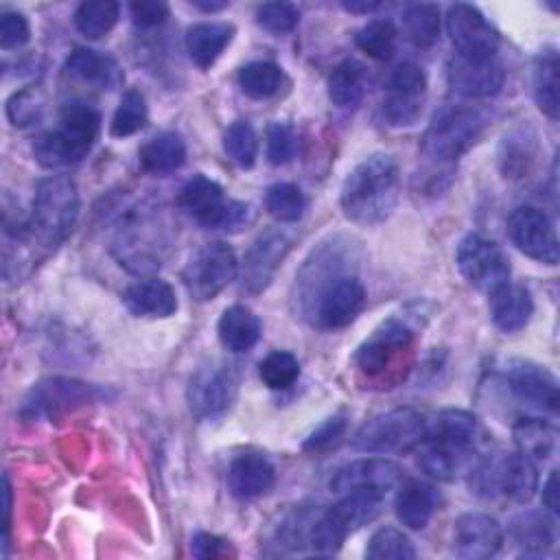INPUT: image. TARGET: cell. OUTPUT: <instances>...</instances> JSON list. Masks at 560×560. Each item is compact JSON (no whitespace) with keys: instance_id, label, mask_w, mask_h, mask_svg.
I'll use <instances>...</instances> for the list:
<instances>
[{"instance_id":"cell-54","label":"cell","mask_w":560,"mask_h":560,"mask_svg":"<svg viewBox=\"0 0 560 560\" xmlns=\"http://www.w3.org/2000/svg\"><path fill=\"white\" fill-rule=\"evenodd\" d=\"M190 553L199 560L221 558L228 553V540L210 532H197L190 540Z\"/></svg>"},{"instance_id":"cell-40","label":"cell","mask_w":560,"mask_h":560,"mask_svg":"<svg viewBox=\"0 0 560 560\" xmlns=\"http://www.w3.org/2000/svg\"><path fill=\"white\" fill-rule=\"evenodd\" d=\"M147 118H149V109H147L144 94L140 90H133V88L125 90L120 101H118V107L112 116L109 131H112L114 138L133 136L147 125Z\"/></svg>"},{"instance_id":"cell-23","label":"cell","mask_w":560,"mask_h":560,"mask_svg":"<svg viewBox=\"0 0 560 560\" xmlns=\"http://www.w3.org/2000/svg\"><path fill=\"white\" fill-rule=\"evenodd\" d=\"M66 72L96 90H114L122 83V70L118 61L107 52L85 46H79L68 55Z\"/></svg>"},{"instance_id":"cell-53","label":"cell","mask_w":560,"mask_h":560,"mask_svg":"<svg viewBox=\"0 0 560 560\" xmlns=\"http://www.w3.org/2000/svg\"><path fill=\"white\" fill-rule=\"evenodd\" d=\"M129 15L138 28H155L166 22L168 4L162 0H133L129 4Z\"/></svg>"},{"instance_id":"cell-3","label":"cell","mask_w":560,"mask_h":560,"mask_svg":"<svg viewBox=\"0 0 560 560\" xmlns=\"http://www.w3.org/2000/svg\"><path fill=\"white\" fill-rule=\"evenodd\" d=\"M400 192V171L392 155L372 153L361 160L341 184V210L346 219L359 225L385 221Z\"/></svg>"},{"instance_id":"cell-11","label":"cell","mask_w":560,"mask_h":560,"mask_svg":"<svg viewBox=\"0 0 560 560\" xmlns=\"http://www.w3.org/2000/svg\"><path fill=\"white\" fill-rule=\"evenodd\" d=\"M238 273V260L234 249L223 241L201 245L186 262L182 271L188 295L197 302L217 298Z\"/></svg>"},{"instance_id":"cell-21","label":"cell","mask_w":560,"mask_h":560,"mask_svg":"<svg viewBox=\"0 0 560 560\" xmlns=\"http://www.w3.org/2000/svg\"><path fill=\"white\" fill-rule=\"evenodd\" d=\"M413 339V330L409 324H405L402 319H387L383 322L357 350L354 361L357 368L365 374V376H378L387 370V365L392 363V359L402 352L405 348H409Z\"/></svg>"},{"instance_id":"cell-44","label":"cell","mask_w":560,"mask_h":560,"mask_svg":"<svg viewBox=\"0 0 560 560\" xmlns=\"http://www.w3.org/2000/svg\"><path fill=\"white\" fill-rule=\"evenodd\" d=\"M258 374L269 389H289L300 376V361L287 350H273L260 361Z\"/></svg>"},{"instance_id":"cell-38","label":"cell","mask_w":560,"mask_h":560,"mask_svg":"<svg viewBox=\"0 0 560 560\" xmlns=\"http://www.w3.org/2000/svg\"><path fill=\"white\" fill-rule=\"evenodd\" d=\"M409 42L418 48H429L440 37V7L431 2L411 4L402 18Z\"/></svg>"},{"instance_id":"cell-34","label":"cell","mask_w":560,"mask_h":560,"mask_svg":"<svg viewBox=\"0 0 560 560\" xmlns=\"http://www.w3.org/2000/svg\"><path fill=\"white\" fill-rule=\"evenodd\" d=\"M512 433L518 453H523L532 462H547L556 451L558 431L551 422L542 418H521L512 427Z\"/></svg>"},{"instance_id":"cell-50","label":"cell","mask_w":560,"mask_h":560,"mask_svg":"<svg viewBox=\"0 0 560 560\" xmlns=\"http://www.w3.org/2000/svg\"><path fill=\"white\" fill-rule=\"evenodd\" d=\"M346 427H348V420L343 413H335L330 418H326L315 431H311V435L304 440L302 448L308 451V453H324V451H330L335 448L343 433H346Z\"/></svg>"},{"instance_id":"cell-56","label":"cell","mask_w":560,"mask_h":560,"mask_svg":"<svg viewBox=\"0 0 560 560\" xmlns=\"http://www.w3.org/2000/svg\"><path fill=\"white\" fill-rule=\"evenodd\" d=\"M341 7L348 11V13H357V15H368L372 11H376L381 7V2L376 0H343Z\"/></svg>"},{"instance_id":"cell-27","label":"cell","mask_w":560,"mask_h":560,"mask_svg":"<svg viewBox=\"0 0 560 560\" xmlns=\"http://www.w3.org/2000/svg\"><path fill=\"white\" fill-rule=\"evenodd\" d=\"M232 37H234V26L228 22H199L186 31L184 44L190 61L197 68L208 70L217 63V59L230 46Z\"/></svg>"},{"instance_id":"cell-24","label":"cell","mask_w":560,"mask_h":560,"mask_svg":"<svg viewBox=\"0 0 560 560\" xmlns=\"http://www.w3.org/2000/svg\"><path fill=\"white\" fill-rule=\"evenodd\" d=\"M440 505V490L422 479H407L394 499L396 518L407 529H424Z\"/></svg>"},{"instance_id":"cell-25","label":"cell","mask_w":560,"mask_h":560,"mask_svg":"<svg viewBox=\"0 0 560 560\" xmlns=\"http://www.w3.org/2000/svg\"><path fill=\"white\" fill-rule=\"evenodd\" d=\"M276 483L273 464L256 453H243L228 468V488L236 499H256Z\"/></svg>"},{"instance_id":"cell-22","label":"cell","mask_w":560,"mask_h":560,"mask_svg":"<svg viewBox=\"0 0 560 560\" xmlns=\"http://www.w3.org/2000/svg\"><path fill=\"white\" fill-rule=\"evenodd\" d=\"M122 304L136 317L164 319L177 311V295L166 280L147 278L122 291Z\"/></svg>"},{"instance_id":"cell-35","label":"cell","mask_w":560,"mask_h":560,"mask_svg":"<svg viewBox=\"0 0 560 560\" xmlns=\"http://www.w3.org/2000/svg\"><path fill=\"white\" fill-rule=\"evenodd\" d=\"M365 66L357 59H343L328 74V98L337 107H354L365 94Z\"/></svg>"},{"instance_id":"cell-17","label":"cell","mask_w":560,"mask_h":560,"mask_svg":"<svg viewBox=\"0 0 560 560\" xmlns=\"http://www.w3.org/2000/svg\"><path fill=\"white\" fill-rule=\"evenodd\" d=\"M289 249H291V238L282 230L271 228L258 234V238L249 245L243 260L241 289L252 295L265 291L273 280L278 267L282 265L284 256L289 254Z\"/></svg>"},{"instance_id":"cell-13","label":"cell","mask_w":560,"mask_h":560,"mask_svg":"<svg viewBox=\"0 0 560 560\" xmlns=\"http://www.w3.org/2000/svg\"><path fill=\"white\" fill-rule=\"evenodd\" d=\"M510 241L529 258L542 265H558L560 243L549 214L536 206H518L508 217Z\"/></svg>"},{"instance_id":"cell-7","label":"cell","mask_w":560,"mask_h":560,"mask_svg":"<svg viewBox=\"0 0 560 560\" xmlns=\"http://www.w3.org/2000/svg\"><path fill=\"white\" fill-rule=\"evenodd\" d=\"M468 483L475 494L492 499L508 497L512 501H529L538 486L536 462L523 453H499L477 459L468 470Z\"/></svg>"},{"instance_id":"cell-47","label":"cell","mask_w":560,"mask_h":560,"mask_svg":"<svg viewBox=\"0 0 560 560\" xmlns=\"http://www.w3.org/2000/svg\"><path fill=\"white\" fill-rule=\"evenodd\" d=\"M424 96H407V94H392L387 92L383 101V118L392 127H409L422 114Z\"/></svg>"},{"instance_id":"cell-31","label":"cell","mask_w":560,"mask_h":560,"mask_svg":"<svg viewBox=\"0 0 560 560\" xmlns=\"http://www.w3.org/2000/svg\"><path fill=\"white\" fill-rule=\"evenodd\" d=\"M510 538L523 556H542L556 542V523L545 512H523L510 523Z\"/></svg>"},{"instance_id":"cell-52","label":"cell","mask_w":560,"mask_h":560,"mask_svg":"<svg viewBox=\"0 0 560 560\" xmlns=\"http://www.w3.org/2000/svg\"><path fill=\"white\" fill-rule=\"evenodd\" d=\"M31 37L28 22L22 13L18 11H4L0 20V46L4 50H15L22 48Z\"/></svg>"},{"instance_id":"cell-58","label":"cell","mask_w":560,"mask_h":560,"mask_svg":"<svg viewBox=\"0 0 560 560\" xmlns=\"http://www.w3.org/2000/svg\"><path fill=\"white\" fill-rule=\"evenodd\" d=\"M192 7H197L203 13H214L228 7V0H192Z\"/></svg>"},{"instance_id":"cell-42","label":"cell","mask_w":560,"mask_h":560,"mask_svg":"<svg viewBox=\"0 0 560 560\" xmlns=\"http://www.w3.org/2000/svg\"><path fill=\"white\" fill-rule=\"evenodd\" d=\"M365 556L370 560H411L416 558V547L402 529L381 527L372 534Z\"/></svg>"},{"instance_id":"cell-8","label":"cell","mask_w":560,"mask_h":560,"mask_svg":"<svg viewBox=\"0 0 560 560\" xmlns=\"http://www.w3.org/2000/svg\"><path fill=\"white\" fill-rule=\"evenodd\" d=\"M381 499L372 492H348L341 494L317 521H313L308 532V542L315 553L332 556L341 549L346 538L372 523L381 512Z\"/></svg>"},{"instance_id":"cell-37","label":"cell","mask_w":560,"mask_h":560,"mask_svg":"<svg viewBox=\"0 0 560 560\" xmlns=\"http://www.w3.org/2000/svg\"><path fill=\"white\" fill-rule=\"evenodd\" d=\"M238 85L254 101L271 98L282 85V70L271 61H249L238 70Z\"/></svg>"},{"instance_id":"cell-43","label":"cell","mask_w":560,"mask_h":560,"mask_svg":"<svg viewBox=\"0 0 560 560\" xmlns=\"http://www.w3.org/2000/svg\"><path fill=\"white\" fill-rule=\"evenodd\" d=\"M223 149L228 158L241 168H252L258 158V136L245 120H234L223 133Z\"/></svg>"},{"instance_id":"cell-26","label":"cell","mask_w":560,"mask_h":560,"mask_svg":"<svg viewBox=\"0 0 560 560\" xmlns=\"http://www.w3.org/2000/svg\"><path fill=\"white\" fill-rule=\"evenodd\" d=\"M488 295H490V315L499 330L518 332L529 324L534 315V300L529 289H525L523 284L505 282Z\"/></svg>"},{"instance_id":"cell-41","label":"cell","mask_w":560,"mask_h":560,"mask_svg":"<svg viewBox=\"0 0 560 560\" xmlns=\"http://www.w3.org/2000/svg\"><path fill=\"white\" fill-rule=\"evenodd\" d=\"M396 26L389 20H370L357 33V46L372 59L385 61L396 52Z\"/></svg>"},{"instance_id":"cell-9","label":"cell","mask_w":560,"mask_h":560,"mask_svg":"<svg viewBox=\"0 0 560 560\" xmlns=\"http://www.w3.org/2000/svg\"><path fill=\"white\" fill-rule=\"evenodd\" d=\"M427 431V418L411 409L398 407L370 418L350 440L352 448L363 453H409L416 451Z\"/></svg>"},{"instance_id":"cell-30","label":"cell","mask_w":560,"mask_h":560,"mask_svg":"<svg viewBox=\"0 0 560 560\" xmlns=\"http://www.w3.org/2000/svg\"><path fill=\"white\" fill-rule=\"evenodd\" d=\"M177 201L186 214H190L197 223H201L208 230L210 221L225 203V195L214 179L197 173L182 186Z\"/></svg>"},{"instance_id":"cell-45","label":"cell","mask_w":560,"mask_h":560,"mask_svg":"<svg viewBox=\"0 0 560 560\" xmlns=\"http://www.w3.org/2000/svg\"><path fill=\"white\" fill-rule=\"evenodd\" d=\"M300 22V9L293 2H262L256 9V24L273 35L291 33Z\"/></svg>"},{"instance_id":"cell-15","label":"cell","mask_w":560,"mask_h":560,"mask_svg":"<svg viewBox=\"0 0 560 560\" xmlns=\"http://www.w3.org/2000/svg\"><path fill=\"white\" fill-rule=\"evenodd\" d=\"M446 33L455 52L470 57H497L499 33L486 15L466 2L451 4L446 11Z\"/></svg>"},{"instance_id":"cell-29","label":"cell","mask_w":560,"mask_h":560,"mask_svg":"<svg viewBox=\"0 0 560 560\" xmlns=\"http://www.w3.org/2000/svg\"><path fill=\"white\" fill-rule=\"evenodd\" d=\"M217 332L225 350L241 354V352H249L258 343L262 335V324L252 308L243 304H232L221 313Z\"/></svg>"},{"instance_id":"cell-57","label":"cell","mask_w":560,"mask_h":560,"mask_svg":"<svg viewBox=\"0 0 560 560\" xmlns=\"http://www.w3.org/2000/svg\"><path fill=\"white\" fill-rule=\"evenodd\" d=\"M2 529H4V545H7V538H9V518H11V483H9V477L4 475L2 477Z\"/></svg>"},{"instance_id":"cell-48","label":"cell","mask_w":560,"mask_h":560,"mask_svg":"<svg viewBox=\"0 0 560 560\" xmlns=\"http://www.w3.org/2000/svg\"><path fill=\"white\" fill-rule=\"evenodd\" d=\"M298 149L295 129L287 122H271L267 127V160L273 166H282L293 160Z\"/></svg>"},{"instance_id":"cell-4","label":"cell","mask_w":560,"mask_h":560,"mask_svg":"<svg viewBox=\"0 0 560 560\" xmlns=\"http://www.w3.org/2000/svg\"><path fill=\"white\" fill-rule=\"evenodd\" d=\"M79 217V192L70 177L52 175L37 184L31 217L20 236L46 249H55L72 232Z\"/></svg>"},{"instance_id":"cell-5","label":"cell","mask_w":560,"mask_h":560,"mask_svg":"<svg viewBox=\"0 0 560 560\" xmlns=\"http://www.w3.org/2000/svg\"><path fill=\"white\" fill-rule=\"evenodd\" d=\"M101 116L85 103H70L61 109L59 122L39 133L33 142V155L44 168L74 164L90 153L98 138Z\"/></svg>"},{"instance_id":"cell-16","label":"cell","mask_w":560,"mask_h":560,"mask_svg":"<svg viewBox=\"0 0 560 560\" xmlns=\"http://www.w3.org/2000/svg\"><path fill=\"white\" fill-rule=\"evenodd\" d=\"M448 85L466 98H488L499 94L505 70L497 57H470L455 52L446 63Z\"/></svg>"},{"instance_id":"cell-49","label":"cell","mask_w":560,"mask_h":560,"mask_svg":"<svg viewBox=\"0 0 560 560\" xmlns=\"http://www.w3.org/2000/svg\"><path fill=\"white\" fill-rule=\"evenodd\" d=\"M387 92L407 94V96H424L427 92V74L413 61L398 63L387 77Z\"/></svg>"},{"instance_id":"cell-55","label":"cell","mask_w":560,"mask_h":560,"mask_svg":"<svg viewBox=\"0 0 560 560\" xmlns=\"http://www.w3.org/2000/svg\"><path fill=\"white\" fill-rule=\"evenodd\" d=\"M542 505L551 512V514H558V472L551 470L545 486H542Z\"/></svg>"},{"instance_id":"cell-51","label":"cell","mask_w":560,"mask_h":560,"mask_svg":"<svg viewBox=\"0 0 560 560\" xmlns=\"http://www.w3.org/2000/svg\"><path fill=\"white\" fill-rule=\"evenodd\" d=\"M252 210L245 201H236V199H225V203L221 206V210L214 214V219L210 221L208 230H217V232H228L234 234L241 228H245V223L249 221Z\"/></svg>"},{"instance_id":"cell-14","label":"cell","mask_w":560,"mask_h":560,"mask_svg":"<svg viewBox=\"0 0 560 560\" xmlns=\"http://www.w3.org/2000/svg\"><path fill=\"white\" fill-rule=\"evenodd\" d=\"M238 389L236 374L225 365L199 368L188 381V407L199 420L221 418L234 402Z\"/></svg>"},{"instance_id":"cell-10","label":"cell","mask_w":560,"mask_h":560,"mask_svg":"<svg viewBox=\"0 0 560 560\" xmlns=\"http://www.w3.org/2000/svg\"><path fill=\"white\" fill-rule=\"evenodd\" d=\"M105 398V389L92 383H83L66 376H50L35 383L22 400L20 416L24 420L59 418L83 405Z\"/></svg>"},{"instance_id":"cell-19","label":"cell","mask_w":560,"mask_h":560,"mask_svg":"<svg viewBox=\"0 0 560 560\" xmlns=\"http://www.w3.org/2000/svg\"><path fill=\"white\" fill-rule=\"evenodd\" d=\"M400 477L402 468L396 462L385 457H363L341 466L330 479V490L335 494L372 492L383 497L400 481Z\"/></svg>"},{"instance_id":"cell-18","label":"cell","mask_w":560,"mask_h":560,"mask_svg":"<svg viewBox=\"0 0 560 560\" xmlns=\"http://www.w3.org/2000/svg\"><path fill=\"white\" fill-rule=\"evenodd\" d=\"M508 389L518 398L523 405H529L540 411L556 413L558 411V381L556 376L534 361L525 359H512L505 363L503 370Z\"/></svg>"},{"instance_id":"cell-36","label":"cell","mask_w":560,"mask_h":560,"mask_svg":"<svg viewBox=\"0 0 560 560\" xmlns=\"http://www.w3.org/2000/svg\"><path fill=\"white\" fill-rule=\"evenodd\" d=\"M120 4L116 0L81 2L74 11V26L88 39L105 37L118 22Z\"/></svg>"},{"instance_id":"cell-6","label":"cell","mask_w":560,"mask_h":560,"mask_svg":"<svg viewBox=\"0 0 560 560\" xmlns=\"http://www.w3.org/2000/svg\"><path fill=\"white\" fill-rule=\"evenodd\" d=\"M488 116L472 105H444L427 125L420 142L422 155L438 166H451L483 133Z\"/></svg>"},{"instance_id":"cell-1","label":"cell","mask_w":560,"mask_h":560,"mask_svg":"<svg viewBox=\"0 0 560 560\" xmlns=\"http://www.w3.org/2000/svg\"><path fill=\"white\" fill-rule=\"evenodd\" d=\"M298 280L304 317L322 330L346 328L365 306V287L359 276L330 260L306 265Z\"/></svg>"},{"instance_id":"cell-39","label":"cell","mask_w":560,"mask_h":560,"mask_svg":"<svg viewBox=\"0 0 560 560\" xmlns=\"http://www.w3.org/2000/svg\"><path fill=\"white\" fill-rule=\"evenodd\" d=\"M267 212L280 223H295L306 210L304 192L291 182H276L265 192Z\"/></svg>"},{"instance_id":"cell-12","label":"cell","mask_w":560,"mask_h":560,"mask_svg":"<svg viewBox=\"0 0 560 560\" xmlns=\"http://www.w3.org/2000/svg\"><path fill=\"white\" fill-rule=\"evenodd\" d=\"M455 262L464 280L486 293L510 282V260L508 254L490 238L479 234H468L457 245Z\"/></svg>"},{"instance_id":"cell-20","label":"cell","mask_w":560,"mask_h":560,"mask_svg":"<svg viewBox=\"0 0 560 560\" xmlns=\"http://www.w3.org/2000/svg\"><path fill=\"white\" fill-rule=\"evenodd\" d=\"M503 545V529L497 518L483 512H464L453 523V551L464 560L492 558Z\"/></svg>"},{"instance_id":"cell-32","label":"cell","mask_w":560,"mask_h":560,"mask_svg":"<svg viewBox=\"0 0 560 560\" xmlns=\"http://www.w3.org/2000/svg\"><path fill=\"white\" fill-rule=\"evenodd\" d=\"M140 164L147 173L153 175H166L177 171L186 160V144L179 133L175 131H162L153 138H149L140 151H138Z\"/></svg>"},{"instance_id":"cell-46","label":"cell","mask_w":560,"mask_h":560,"mask_svg":"<svg viewBox=\"0 0 560 560\" xmlns=\"http://www.w3.org/2000/svg\"><path fill=\"white\" fill-rule=\"evenodd\" d=\"M44 109V98L37 88H24L11 94L7 101V116L13 127H28L33 125Z\"/></svg>"},{"instance_id":"cell-2","label":"cell","mask_w":560,"mask_h":560,"mask_svg":"<svg viewBox=\"0 0 560 560\" xmlns=\"http://www.w3.org/2000/svg\"><path fill=\"white\" fill-rule=\"evenodd\" d=\"M479 442L477 418L464 409H442L427 420V431L418 444L420 468L440 481H453L470 470Z\"/></svg>"},{"instance_id":"cell-28","label":"cell","mask_w":560,"mask_h":560,"mask_svg":"<svg viewBox=\"0 0 560 560\" xmlns=\"http://www.w3.org/2000/svg\"><path fill=\"white\" fill-rule=\"evenodd\" d=\"M536 133L529 125L508 131L499 144V168L508 179H523L532 173L538 158Z\"/></svg>"},{"instance_id":"cell-33","label":"cell","mask_w":560,"mask_h":560,"mask_svg":"<svg viewBox=\"0 0 560 560\" xmlns=\"http://www.w3.org/2000/svg\"><path fill=\"white\" fill-rule=\"evenodd\" d=\"M558 68H560V63H558L556 48H545L534 59V72H532L534 101H536L538 109L551 120H558V114H560Z\"/></svg>"}]
</instances>
